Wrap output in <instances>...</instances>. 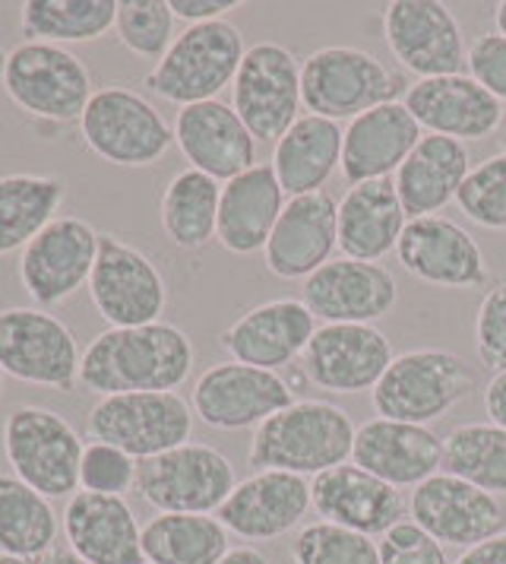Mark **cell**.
<instances>
[{"instance_id":"cell-1","label":"cell","mask_w":506,"mask_h":564,"mask_svg":"<svg viewBox=\"0 0 506 564\" xmlns=\"http://www.w3.org/2000/svg\"><path fill=\"white\" fill-rule=\"evenodd\" d=\"M197 349L175 324L108 327L82 349L79 387L96 397L168 393L190 378Z\"/></svg>"},{"instance_id":"cell-2","label":"cell","mask_w":506,"mask_h":564,"mask_svg":"<svg viewBox=\"0 0 506 564\" xmlns=\"http://www.w3.org/2000/svg\"><path fill=\"white\" fill-rule=\"evenodd\" d=\"M349 412L327 400H295L253 429L248 463L253 469H282L292 476H320L349 463L354 447Z\"/></svg>"},{"instance_id":"cell-3","label":"cell","mask_w":506,"mask_h":564,"mask_svg":"<svg viewBox=\"0 0 506 564\" xmlns=\"http://www.w3.org/2000/svg\"><path fill=\"white\" fill-rule=\"evenodd\" d=\"M405 74L389 70L377 54L352 45H327L301 61V102L307 115L327 121H354L408 93Z\"/></svg>"},{"instance_id":"cell-4","label":"cell","mask_w":506,"mask_h":564,"mask_svg":"<svg viewBox=\"0 0 506 564\" xmlns=\"http://www.w3.org/2000/svg\"><path fill=\"white\" fill-rule=\"evenodd\" d=\"M244 54V32L228 20L187 26L143 83L152 96L180 108L212 102L234 83Z\"/></svg>"},{"instance_id":"cell-5","label":"cell","mask_w":506,"mask_h":564,"mask_svg":"<svg viewBox=\"0 0 506 564\" xmlns=\"http://www.w3.org/2000/svg\"><path fill=\"white\" fill-rule=\"evenodd\" d=\"M479 390V371L450 349H411L396 356L371 403L380 419L428 425Z\"/></svg>"},{"instance_id":"cell-6","label":"cell","mask_w":506,"mask_h":564,"mask_svg":"<svg viewBox=\"0 0 506 564\" xmlns=\"http://www.w3.org/2000/svg\"><path fill=\"white\" fill-rule=\"evenodd\" d=\"M3 93L20 111L51 124H70L82 118L96 96L89 67L64 45L20 42L3 57Z\"/></svg>"},{"instance_id":"cell-7","label":"cell","mask_w":506,"mask_h":564,"mask_svg":"<svg viewBox=\"0 0 506 564\" xmlns=\"http://www.w3.org/2000/svg\"><path fill=\"white\" fill-rule=\"evenodd\" d=\"M79 137L99 159L121 169L155 165L175 147V128L165 115L143 93L124 86L96 89L79 118Z\"/></svg>"},{"instance_id":"cell-8","label":"cell","mask_w":506,"mask_h":564,"mask_svg":"<svg viewBox=\"0 0 506 564\" xmlns=\"http://www.w3.org/2000/svg\"><path fill=\"white\" fill-rule=\"evenodd\" d=\"M82 437L61 415L45 406H16L3 419V457L25 486L54 498H74L79 486Z\"/></svg>"},{"instance_id":"cell-9","label":"cell","mask_w":506,"mask_h":564,"mask_svg":"<svg viewBox=\"0 0 506 564\" xmlns=\"http://www.w3.org/2000/svg\"><path fill=\"white\" fill-rule=\"evenodd\" d=\"M92 441L121 447L133 460H150L194 435V406L175 393H118L99 397L86 415Z\"/></svg>"},{"instance_id":"cell-10","label":"cell","mask_w":506,"mask_h":564,"mask_svg":"<svg viewBox=\"0 0 506 564\" xmlns=\"http://www.w3.org/2000/svg\"><path fill=\"white\" fill-rule=\"evenodd\" d=\"M234 466L209 444H180L140 460L136 491L155 513H212L234 491Z\"/></svg>"},{"instance_id":"cell-11","label":"cell","mask_w":506,"mask_h":564,"mask_svg":"<svg viewBox=\"0 0 506 564\" xmlns=\"http://www.w3.org/2000/svg\"><path fill=\"white\" fill-rule=\"evenodd\" d=\"M301 61L278 42H256L248 48L231 83V108L256 143L285 137L301 115Z\"/></svg>"},{"instance_id":"cell-12","label":"cell","mask_w":506,"mask_h":564,"mask_svg":"<svg viewBox=\"0 0 506 564\" xmlns=\"http://www.w3.org/2000/svg\"><path fill=\"white\" fill-rule=\"evenodd\" d=\"M82 352L74 330L45 308L0 311V368L23 384L67 393L79 384Z\"/></svg>"},{"instance_id":"cell-13","label":"cell","mask_w":506,"mask_h":564,"mask_svg":"<svg viewBox=\"0 0 506 564\" xmlns=\"http://www.w3.org/2000/svg\"><path fill=\"white\" fill-rule=\"evenodd\" d=\"M89 299L108 327H146L162 321L168 285L162 270L130 241L101 231L99 257L89 276Z\"/></svg>"},{"instance_id":"cell-14","label":"cell","mask_w":506,"mask_h":564,"mask_svg":"<svg viewBox=\"0 0 506 564\" xmlns=\"http://www.w3.org/2000/svg\"><path fill=\"white\" fill-rule=\"evenodd\" d=\"M295 400L298 390L278 371H263L241 361H219L206 368L190 393L194 415L216 432L256 429Z\"/></svg>"},{"instance_id":"cell-15","label":"cell","mask_w":506,"mask_h":564,"mask_svg":"<svg viewBox=\"0 0 506 564\" xmlns=\"http://www.w3.org/2000/svg\"><path fill=\"white\" fill-rule=\"evenodd\" d=\"M101 231L79 216H57L20 254V282L35 308H57L89 285Z\"/></svg>"},{"instance_id":"cell-16","label":"cell","mask_w":506,"mask_h":564,"mask_svg":"<svg viewBox=\"0 0 506 564\" xmlns=\"http://www.w3.org/2000/svg\"><path fill=\"white\" fill-rule=\"evenodd\" d=\"M383 39L393 57L418 79L450 77L465 67V35L447 3L393 0L383 10Z\"/></svg>"},{"instance_id":"cell-17","label":"cell","mask_w":506,"mask_h":564,"mask_svg":"<svg viewBox=\"0 0 506 564\" xmlns=\"http://www.w3.org/2000/svg\"><path fill=\"white\" fill-rule=\"evenodd\" d=\"M393 339L374 324H320L301 356L304 378L327 393H364L393 365Z\"/></svg>"},{"instance_id":"cell-18","label":"cell","mask_w":506,"mask_h":564,"mask_svg":"<svg viewBox=\"0 0 506 564\" xmlns=\"http://www.w3.org/2000/svg\"><path fill=\"white\" fill-rule=\"evenodd\" d=\"M301 302L323 324H377L396 308L399 282L380 263L339 257L304 280Z\"/></svg>"},{"instance_id":"cell-19","label":"cell","mask_w":506,"mask_h":564,"mask_svg":"<svg viewBox=\"0 0 506 564\" xmlns=\"http://www.w3.org/2000/svg\"><path fill=\"white\" fill-rule=\"evenodd\" d=\"M408 513L440 545H453L462 552L504 533L501 501L450 473H437L415 486L408 498Z\"/></svg>"},{"instance_id":"cell-20","label":"cell","mask_w":506,"mask_h":564,"mask_svg":"<svg viewBox=\"0 0 506 564\" xmlns=\"http://www.w3.org/2000/svg\"><path fill=\"white\" fill-rule=\"evenodd\" d=\"M396 257L408 276L440 289H484L491 280L479 241L440 213L408 219Z\"/></svg>"},{"instance_id":"cell-21","label":"cell","mask_w":506,"mask_h":564,"mask_svg":"<svg viewBox=\"0 0 506 564\" xmlns=\"http://www.w3.org/2000/svg\"><path fill=\"white\" fill-rule=\"evenodd\" d=\"M310 505L327 523L345 527L364 536H383L408 513L403 491L380 476L361 469L358 463H342L327 473L314 476L310 482Z\"/></svg>"},{"instance_id":"cell-22","label":"cell","mask_w":506,"mask_h":564,"mask_svg":"<svg viewBox=\"0 0 506 564\" xmlns=\"http://www.w3.org/2000/svg\"><path fill=\"white\" fill-rule=\"evenodd\" d=\"M314 334L317 317L307 311L301 299H273L231 321L219 334V346L231 361L278 371L301 359Z\"/></svg>"},{"instance_id":"cell-23","label":"cell","mask_w":506,"mask_h":564,"mask_svg":"<svg viewBox=\"0 0 506 564\" xmlns=\"http://www.w3.org/2000/svg\"><path fill=\"white\" fill-rule=\"evenodd\" d=\"M403 105L428 133L450 140H484L504 124L506 108L469 74L415 79Z\"/></svg>"},{"instance_id":"cell-24","label":"cell","mask_w":506,"mask_h":564,"mask_svg":"<svg viewBox=\"0 0 506 564\" xmlns=\"http://www.w3.org/2000/svg\"><path fill=\"white\" fill-rule=\"evenodd\" d=\"M339 248V204L327 191L288 197L273 238L263 251L266 270L278 280H307Z\"/></svg>"},{"instance_id":"cell-25","label":"cell","mask_w":506,"mask_h":564,"mask_svg":"<svg viewBox=\"0 0 506 564\" xmlns=\"http://www.w3.org/2000/svg\"><path fill=\"white\" fill-rule=\"evenodd\" d=\"M310 505V482L282 469H260L238 482L216 511L228 533L251 542H270L301 527Z\"/></svg>"},{"instance_id":"cell-26","label":"cell","mask_w":506,"mask_h":564,"mask_svg":"<svg viewBox=\"0 0 506 564\" xmlns=\"http://www.w3.org/2000/svg\"><path fill=\"white\" fill-rule=\"evenodd\" d=\"M175 143L180 155L202 175L216 181L238 178L256 165V140L231 105L200 102L180 108L175 118Z\"/></svg>"},{"instance_id":"cell-27","label":"cell","mask_w":506,"mask_h":564,"mask_svg":"<svg viewBox=\"0 0 506 564\" xmlns=\"http://www.w3.org/2000/svg\"><path fill=\"white\" fill-rule=\"evenodd\" d=\"M352 463L396 488H415L443 469V437L428 425L371 419L354 432Z\"/></svg>"},{"instance_id":"cell-28","label":"cell","mask_w":506,"mask_h":564,"mask_svg":"<svg viewBox=\"0 0 506 564\" xmlns=\"http://www.w3.org/2000/svg\"><path fill=\"white\" fill-rule=\"evenodd\" d=\"M64 536L89 564H146L143 527L121 495L76 491L64 508Z\"/></svg>"},{"instance_id":"cell-29","label":"cell","mask_w":506,"mask_h":564,"mask_svg":"<svg viewBox=\"0 0 506 564\" xmlns=\"http://www.w3.org/2000/svg\"><path fill=\"white\" fill-rule=\"evenodd\" d=\"M421 137L425 130L403 102L380 105L374 111L349 121L345 137H342L339 172L349 181V187L393 178Z\"/></svg>"},{"instance_id":"cell-30","label":"cell","mask_w":506,"mask_h":564,"mask_svg":"<svg viewBox=\"0 0 506 564\" xmlns=\"http://www.w3.org/2000/svg\"><path fill=\"white\" fill-rule=\"evenodd\" d=\"M285 204L288 200L273 162H256L238 178L226 181L219 197V226H216L219 245L234 257L266 251Z\"/></svg>"},{"instance_id":"cell-31","label":"cell","mask_w":506,"mask_h":564,"mask_svg":"<svg viewBox=\"0 0 506 564\" xmlns=\"http://www.w3.org/2000/svg\"><path fill=\"white\" fill-rule=\"evenodd\" d=\"M408 216L393 178L354 184L339 200V251L352 260L377 263L396 251Z\"/></svg>"},{"instance_id":"cell-32","label":"cell","mask_w":506,"mask_h":564,"mask_svg":"<svg viewBox=\"0 0 506 564\" xmlns=\"http://www.w3.org/2000/svg\"><path fill=\"white\" fill-rule=\"evenodd\" d=\"M469 172L472 169H469L465 143L440 133H425L399 165V172L393 175L405 216L408 219L437 216L443 206L459 197Z\"/></svg>"},{"instance_id":"cell-33","label":"cell","mask_w":506,"mask_h":564,"mask_svg":"<svg viewBox=\"0 0 506 564\" xmlns=\"http://www.w3.org/2000/svg\"><path fill=\"white\" fill-rule=\"evenodd\" d=\"M345 130L336 121L301 115L273 150V169L285 197H304L323 191L336 169L342 165Z\"/></svg>"},{"instance_id":"cell-34","label":"cell","mask_w":506,"mask_h":564,"mask_svg":"<svg viewBox=\"0 0 506 564\" xmlns=\"http://www.w3.org/2000/svg\"><path fill=\"white\" fill-rule=\"evenodd\" d=\"M64 197L67 181L57 175H0V257L23 254L25 245L57 219Z\"/></svg>"},{"instance_id":"cell-35","label":"cell","mask_w":506,"mask_h":564,"mask_svg":"<svg viewBox=\"0 0 506 564\" xmlns=\"http://www.w3.org/2000/svg\"><path fill=\"white\" fill-rule=\"evenodd\" d=\"M222 184L197 169H184L165 184L158 200V223L165 238L180 251H202L219 226Z\"/></svg>"},{"instance_id":"cell-36","label":"cell","mask_w":506,"mask_h":564,"mask_svg":"<svg viewBox=\"0 0 506 564\" xmlns=\"http://www.w3.org/2000/svg\"><path fill=\"white\" fill-rule=\"evenodd\" d=\"M228 549L226 523L212 513H155L143 527L146 564H219Z\"/></svg>"},{"instance_id":"cell-37","label":"cell","mask_w":506,"mask_h":564,"mask_svg":"<svg viewBox=\"0 0 506 564\" xmlns=\"http://www.w3.org/2000/svg\"><path fill=\"white\" fill-rule=\"evenodd\" d=\"M57 539V513L45 495L13 473H0V555L38 562Z\"/></svg>"},{"instance_id":"cell-38","label":"cell","mask_w":506,"mask_h":564,"mask_svg":"<svg viewBox=\"0 0 506 564\" xmlns=\"http://www.w3.org/2000/svg\"><path fill=\"white\" fill-rule=\"evenodd\" d=\"M114 0H29L20 7V26L29 42L86 45L114 29Z\"/></svg>"},{"instance_id":"cell-39","label":"cell","mask_w":506,"mask_h":564,"mask_svg":"<svg viewBox=\"0 0 506 564\" xmlns=\"http://www.w3.org/2000/svg\"><path fill=\"white\" fill-rule=\"evenodd\" d=\"M487 495H506V429L494 422H462L443 435V469Z\"/></svg>"},{"instance_id":"cell-40","label":"cell","mask_w":506,"mask_h":564,"mask_svg":"<svg viewBox=\"0 0 506 564\" xmlns=\"http://www.w3.org/2000/svg\"><path fill=\"white\" fill-rule=\"evenodd\" d=\"M175 23L168 0H121L114 32L127 52L158 64L177 39Z\"/></svg>"},{"instance_id":"cell-41","label":"cell","mask_w":506,"mask_h":564,"mask_svg":"<svg viewBox=\"0 0 506 564\" xmlns=\"http://www.w3.org/2000/svg\"><path fill=\"white\" fill-rule=\"evenodd\" d=\"M295 564H380L377 542L327 520L307 523L292 542Z\"/></svg>"},{"instance_id":"cell-42","label":"cell","mask_w":506,"mask_h":564,"mask_svg":"<svg viewBox=\"0 0 506 564\" xmlns=\"http://www.w3.org/2000/svg\"><path fill=\"white\" fill-rule=\"evenodd\" d=\"M455 204L481 229L506 231V153L487 155L475 165L462 181Z\"/></svg>"},{"instance_id":"cell-43","label":"cell","mask_w":506,"mask_h":564,"mask_svg":"<svg viewBox=\"0 0 506 564\" xmlns=\"http://www.w3.org/2000/svg\"><path fill=\"white\" fill-rule=\"evenodd\" d=\"M136 469L140 460H133L121 447L89 441L79 463V488L96 491V495H121L136 486Z\"/></svg>"},{"instance_id":"cell-44","label":"cell","mask_w":506,"mask_h":564,"mask_svg":"<svg viewBox=\"0 0 506 564\" xmlns=\"http://www.w3.org/2000/svg\"><path fill=\"white\" fill-rule=\"evenodd\" d=\"M475 352L479 365L501 375L506 371V282L484 292L475 317Z\"/></svg>"},{"instance_id":"cell-45","label":"cell","mask_w":506,"mask_h":564,"mask_svg":"<svg viewBox=\"0 0 506 564\" xmlns=\"http://www.w3.org/2000/svg\"><path fill=\"white\" fill-rule=\"evenodd\" d=\"M380 564H450L447 549L415 520H403L377 539Z\"/></svg>"},{"instance_id":"cell-46","label":"cell","mask_w":506,"mask_h":564,"mask_svg":"<svg viewBox=\"0 0 506 564\" xmlns=\"http://www.w3.org/2000/svg\"><path fill=\"white\" fill-rule=\"evenodd\" d=\"M465 74L484 86L494 99L506 102V35L484 32L465 54Z\"/></svg>"},{"instance_id":"cell-47","label":"cell","mask_w":506,"mask_h":564,"mask_svg":"<svg viewBox=\"0 0 506 564\" xmlns=\"http://www.w3.org/2000/svg\"><path fill=\"white\" fill-rule=\"evenodd\" d=\"M175 20L187 26H200V23H216L226 20L231 10H238V0H168Z\"/></svg>"},{"instance_id":"cell-48","label":"cell","mask_w":506,"mask_h":564,"mask_svg":"<svg viewBox=\"0 0 506 564\" xmlns=\"http://www.w3.org/2000/svg\"><path fill=\"white\" fill-rule=\"evenodd\" d=\"M455 564H506V530L472 545V549H465L455 558Z\"/></svg>"},{"instance_id":"cell-49","label":"cell","mask_w":506,"mask_h":564,"mask_svg":"<svg viewBox=\"0 0 506 564\" xmlns=\"http://www.w3.org/2000/svg\"><path fill=\"white\" fill-rule=\"evenodd\" d=\"M484 410L494 425L506 429V371L494 375L487 387H484Z\"/></svg>"},{"instance_id":"cell-50","label":"cell","mask_w":506,"mask_h":564,"mask_svg":"<svg viewBox=\"0 0 506 564\" xmlns=\"http://www.w3.org/2000/svg\"><path fill=\"white\" fill-rule=\"evenodd\" d=\"M219 564H273L260 549H253V545H238V549H228L226 558Z\"/></svg>"},{"instance_id":"cell-51","label":"cell","mask_w":506,"mask_h":564,"mask_svg":"<svg viewBox=\"0 0 506 564\" xmlns=\"http://www.w3.org/2000/svg\"><path fill=\"white\" fill-rule=\"evenodd\" d=\"M38 564H89L86 558H79L70 545H54L48 555H42Z\"/></svg>"},{"instance_id":"cell-52","label":"cell","mask_w":506,"mask_h":564,"mask_svg":"<svg viewBox=\"0 0 506 564\" xmlns=\"http://www.w3.org/2000/svg\"><path fill=\"white\" fill-rule=\"evenodd\" d=\"M494 26L501 35H506V0H501L497 7H494Z\"/></svg>"},{"instance_id":"cell-53","label":"cell","mask_w":506,"mask_h":564,"mask_svg":"<svg viewBox=\"0 0 506 564\" xmlns=\"http://www.w3.org/2000/svg\"><path fill=\"white\" fill-rule=\"evenodd\" d=\"M0 564H32V562H25V558H13V555H0Z\"/></svg>"},{"instance_id":"cell-54","label":"cell","mask_w":506,"mask_h":564,"mask_svg":"<svg viewBox=\"0 0 506 564\" xmlns=\"http://www.w3.org/2000/svg\"><path fill=\"white\" fill-rule=\"evenodd\" d=\"M501 147H504V153H506V115H504V124H501Z\"/></svg>"},{"instance_id":"cell-55","label":"cell","mask_w":506,"mask_h":564,"mask_svg":"<svg viewBox=\"0 0 506 564\" xmlns=\"http://www.w3.org/2000/svg\"><path fill=\"white\" fill-rule=\"evenodd\" d=\"M0 390H3V368H0Z\"/></svg>"}]
</instances>
